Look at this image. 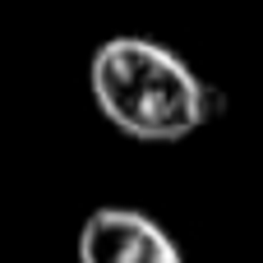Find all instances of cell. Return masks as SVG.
Wrapping results in <instances>:
<instances>
[{
  "label": "cell",
  "mask_w": 263,
  "mask_h": 263,
  "mask_svg": "<svg viewBox=\"0 0 263 263\" xmlns=\"http://www.w3.org/2000/svg\"><path fill=\"white\" fill-rule=\"evenodd\" d=\"M97 111L139 143H180L227 111V97L203 83L171 46L148 37H111L88 65Z\"/></svg>",
  "instance_id": "cell-1"
},
{
  "label": "cell",
  "mask_w": 263,
  "mask_h": 263,
  "mask_svg": "<svg viewBox=\"0 0 263 263\" xmlns=\"http://www.w3.org/2000/svg\"><path fill=\"white\" fill-rule=\"evenodd\" d=\"M79 263H185V254L148 213L97 208L79 231Z\"/></svg>",
  "instance_id": "cell-2"
}]
</instances>
